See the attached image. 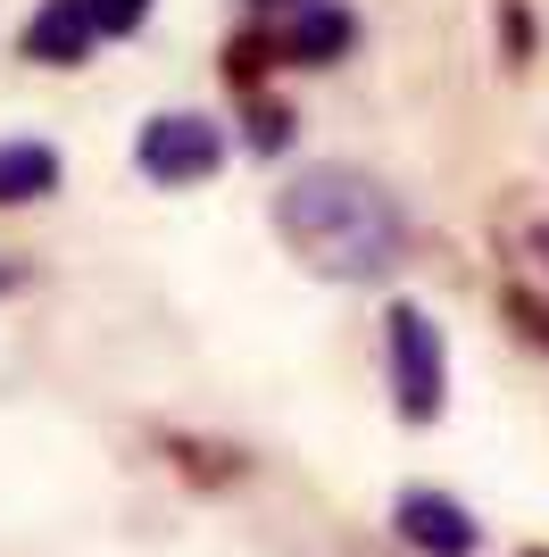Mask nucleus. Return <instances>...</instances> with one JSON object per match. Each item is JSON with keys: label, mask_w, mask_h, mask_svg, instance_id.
Instances as JSON below:
<instances>
[{"label": "nucleus", "mask_w": 549, "mask_h": 557, "mask_svg": "<svg viewBox=\"0 0 549 557\" xmlns=\"http://www.w3.org/2000/svg\"><path fill=\"white\" fill-rule=\"evenodd\" d=\"M274 233L300 250V267H317L333 283H375L400 258V242H408L400 200L342 159L300 166L292 184L274 191Z\"/></svg>", "instance_id": "nucleus-1"}, {"label": "nucleus", "mask_w": 549, "mask_h": 557, "mask_svg": "<svg viewBox=\"0 0 549 557\" xmlns=\"http://www.w3.org/2000/svg\"><path fill=\"white\" fill-rule=\"evenodd\" d=\"M383 342H391V392H400V417H408V424H434L441 417V383H450V358H441L434 317L400 300L383 317Z\"/></svg>", "instance_id": "nucleus-2"}, {"label": "nucleus", "mask_w": 549, "mask_h": 557, "mask_svg": "<svg viewBox=\"0 0 549 557\" xmlns=\"http://www.w3.org/2000/svg\"><path fill=\"white\" fill-rule=\"evenodd\" d=\"M134 159H142V175H150V184H167V191L208 184V175L225 166V125H208V116H192V109L150 116V125H142V141H134Z\"/></svg>", "instance_id": "nucleus-3"}, {"label": "nucleus", "mask_w": 549, "mask_h": 557, "mask_svg": "<svg viewBox=\"0 0 549 557\" xmlns=\"http://www.w3.org/2000/svg\"><path fill=\"white\" fill-rule=\"evenodd\" d=\"M391 524H400V541L425 557H466L475 549V516L457 508V499H441V491H400V508H391Z\"/></svg>", "instance_id": "nucleus-4"}, {"label": "nucleus", "mask_w": 549, "mask_h": 557, "mask_svg": "<svg viewBox=\"0 0 549 557\" xmlns=\"http://www.w3.org/2000/svg\"><path fill=\"white\" fill-rule=\"evenodd\" d=\"M91 42H100L91 0H42V9H34V25H25V59H42V67H75Z\"/></svg>", "instance_id": "nucleus-5"}, {"label": "nucleus", "mask_w": 549, "mask_h": 557, "mask_svg": "<svg viewBox=\"0 0 549 557\" xmlns=\"http://www.w3.org/2000/svg\"><path fill=\"white\" fill-rule=\"evenodd\" d=\"M50 191H59V150L50 141H0V209H25Z\"/></svg>", "instance_id": "nucleus-6"}, {"label": "nucleus", "mask_w": 549, "mask_h": 557, "mask_svg": "<svg viewBox=\"0 0 549 557\" xmlns=\"http://www.w3.org/2000/svg\"><path fill=\"white\" fill-rule=\"evenodd\" d=\"M333 50H350V17L333 9V0L283 25V59H308V67H317V59H333Z\"/></svg>", "instance_id": "nucleus-7"}, {"label": "nucleus", "mask_w": 549, "mask_h": 557, "mask_svg": "<svg viewBox=\"0 0 549 557\" xmlns=\"http://www.w3.org/2000/svg\"><path fill=\"white\" fill-rule=\"evenodd\" d=\"M142 17H150V0H91V25H100V34H134Z\"/></svg>", "instance_id": "nucleus-8"}, {"label": "nucleus", "mask_w": 549, "mask_h": 557, "mask_svg": "<svg viewBox=\"0 0 549 557\" xmlns=\"http://www.w3.org/2000/svg\"><path fill=\"white\" fill-rule=\"evenodd\" d=\"M508 308H516V325H525L533 342L549 349V308H541V300H525V292H508Z\"/></svg>", "instance_id": "nucleus-9"}, {"label": "nucleus", "mask_w": 549, "mask_h": 557, "mask_svg": "<svg viewBox=\"0 0 549 557\" xmlns=\"http://www.w3.org/2000/svg\"><path fill=\"white\" fill-rule=\"evenodd\" d=\"M251 141H258V150H283V109H274V100H258V125H251Z\"/></svg>", "instance_id": "nucleus-10"}, {"label": "nucleus", "mask_w": 549, "mask_h": 557, "mask_svg": "<svg viewBox=\"0 0 549 557\" xmlns=\"http://www.w3.org/2000/svg\"><path fill=\"white\" fill-rule=\"evenodd\" d=\"M258 17H308V9H325V0H251Z\"/></svg>", "instance_id": "nucleus-11"}, {"label": "nucleus", "mask_w": 549, "mask_h": 557, "mask_svg": "<svg viewBox=\"0 0 549 557\" xmlns=\"http://www.w3.org/2000/svg\"><path fill=\"white\" fill-rule=\"evenodd\" d=\"M541 242H549V233H541Z\"/></svg>", "instance_id": "nucleus-12"}]
</instances>
